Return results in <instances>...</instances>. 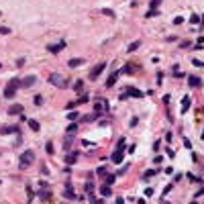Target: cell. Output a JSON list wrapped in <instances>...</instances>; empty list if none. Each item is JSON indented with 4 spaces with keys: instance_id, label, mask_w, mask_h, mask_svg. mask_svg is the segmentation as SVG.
I'll return each mask as SVG.
<instances>
[{
    "instance_id": "obj_1",
    "label": "cell",
    "mask_w": 204,
    "mask_h": 204,
    "mask_svg": "<svg viewBox=\"0 0 204 204\" xmlns=\"http://www.w3.org/2000/svg\"><path fill=\"white\" fill-rule=\"evenodd\" d=\"M18 86H21V80L18 78H14V80H10L6 84V88H4V96L6 98H12L14 94H16V90H18Z\"/></svg>"
},
{
    "instance_id": "obj_2",
    "label": "cell",
    "mask_w": 204,
    "mask_h": 204,
    "mask_svg": "<svg viewBox=\"0 0 204 204\" xmlns=\"http://www.w3.org/2000/svg\"><path fill=\"white\" fill-rule=\"evenodd\" d=\"M49 82H51L53 86H57V88H68V78L61 76V74H51V76H49Z\"/></svg>"
},
{
    "instance_id": "obj_3",
    "label": "cell",
    "mask_w": 204,
    "mask_h": 204,
    "mask_svg": "<svg viewBox=\"0 0 204 204\" xmlns=\"http://www.w3.org/2000/svg\"><path fill=\"white\" fill-rule=\"evenodd\" d=\"M35 163V153L33 151H25L23 155H21V167L25 169V167H31Z\"/></svg>"
},
{
    "instance_id": "obj_4",
    "label": "cell",
    "mask_w": 204,
    "mask_h": 204,
    "mask_svg": "<svg viewBox=\"0 0 204 204\" xmlns=\"http://www.w3.org/2000/svg\"><path fill=\"white\" fill-rule=\"evenodd\" d=\"M102 70H106V63H98V65H96V68L90 72V80H96V78L102 74Z\"/></svg>"
},
{
    "instance_id": "obj_5",
    "label": "cell",
    "mask_w": 204,
    "mask_h": 204,
    "mask_svg": "<svg viewBox=\"0 0 204 204\" xmlns=\"http://www.w3.org/2000/svg\"><path fill=\"white\" fill-rule=\"evenodd\" d=\"M35 82H37V78H35V76H25V78L21 80V86H23V88H31Z\"/></svg>"
},
{
    "instance_id": "obj_6",
    "label": "cell",
    "mask_w": 204,
    "mask_h": 204,
    "mask_svg": "<svg viewBox=\"0 0 204 204\" xmlns=\"http://www.w3.org/2000/svg\"><path fill=\"white\" fill-rule=\"evenodd\" d=\"M122 153H124V149L117 147V149H114V153H112V157H110V159H112V163H121V161H122Z\"/></svg>"
},
{
    "instance_id": "obj_7",
    "label": "cell",
    "mask_w": 204,
    "mask_h": 204,
    "mask_svg": "<svg viewBox=\"0 0 204 204\" xmlns=\"http://www.w3.org/2000/svg\"><path fill=\"white\" fill-rule=\"evenodd\" d=\"M6 133H21V129L18 127H10V124L0 127V135H6Z\"/></svg>"
},
{
    "instance_id": "obj_8",
    "label": "cell",
    "mask_w": 204,
    "mask_h": 204,
    "mask_svg": "<svg viewBox=\"0 0 204 204\" xmlns=\"http://www.w3.org/2000/svg\"><path fill=\"white\" fill-rule=\"evenodd\" d=\"M188 84H190L192 88H200V86H202V80H200L198 76H188Z\"/></svg>"
},
{
    "instance_id": "obj_9",
    "label": "cell",
    "mask_w": 204,
    "mask_h": 204,
    "mask_svg": "<svg viewBox=\"0 0 204 204\" xmlns=\"http://www.w3.org/2000/svg\"><path fill=\"white\" fill-rule=\"evenodd\" d=\"M190 104H192V98H190V96L186 94V96L182 98V114H184V112H186V110L190 108Z\"/></svg>"
},
{
    "instance_id": "obj_10",
    "label": "cell",
    "mask_w": 204,
    "mask_h": 204,
    "mask_svg": "<svg viewBox=\"0 0 204 204\" xmlns=\"http://www.w3.org/2000/svg\"><path fill=\"white\" fill-rule=\"evenodd\" d=\"M23 112V104H12L10 108H8V114L10 117H14V114H21Z\"/></svg>"
},
{
    "instance_id": "obj_11",
    "label": "cell",
    "mask_w": 204,
    "mask_h": 204,
    "mask_svg": "<svg viewBox=\"0 0 204 204\" xmlns=\"http://www.w3.org/2000/svg\"><path fill=\"white\" fill-rule=\"evenodd\" d=\"M27 124L31 127V131H35V133H39V129H41V124L35 119H27Z\"/></svg>"
},
{
    "instance_id": "obj_12",
    "label": "cell",
    "mask_w": 204,
    "mask_h": 204,
    "mask_svg": "<svg viewBox=\"0 0 204 204\" xmlns=\"http://www.w3.org/2000/svg\"><path fill=\"white\" fill-rule=\"evenodd\" d=\"M82 63H84V59H80V57H72V59L68 61V65H70V68H80Z\"/></svg>"
},
{
    "instance_id": "obj_13",
    "label": "cell",
    "mask_w": 204,
    "mask_h": 204,
    "mask_svg": "<svg viewBox=\"0 0 204 204\" xmlns=\"http://www.w3.org/2000/svg\"><path fill=\"white\" fill-rule=\"evenodd\" d=\"M63 45H65V43H63V41H61V43H57V45H49V47H47V49H49V51H51V53H59V51H61V49H63Z\"/></svg>"
},
{
    "instance_id": "obj_14",
    "label": "cell",
    "mask_w": 204,
    "mask_h": 204,
    "mask_svg": "<svg viewBox=\"0 0 204 204\" xmlns=\"http://www.w3.org/2000/svg\"><path fill=\"white\" fill-rule=\"evenodd\" d=\"M63 194H65V198H70V200H76V190H74L72 186H68Z\"/></svg>"
},
{
    "instance_id": "obj_15",
    "label": "cell",
    "mask_w": 204,
    "mask_h": 204,
    "mask_svg": "<svg viewBox=\"0 0 204 204\" xmlns=\"http://www.w3.org/2000/svg\"><path fill=\"white\" fill-rule=\"evenodd\" d=\"M119 74H121V72H112V74H110V78L106 80V86H108V88H110V86H114V82H117V78H119Z\"/></svg>"
},
{
    "instance_id": "obj_16",
    "label": "cell",
    "mask_w": 204,
    "mask_h": 204,
    "mask_svg": "<svg viewBox=\"0 0 204 204\" xmlns=\"http://www.w3.org/2000/svg\"><path fill=\"white\" fill-rule=\"evenodd\" d=\"M129 96H135V98H141L143 96V92L141 90H137V88H129V92H127Z\"/></svg>"
},
{
    "instance_id": "obj_17",
    "label": "cell",
    "mask_w": 204,
    "mask_h": 204,
    "mask_svg": "<svg viewBox=\"0 0 204 204\" xmlns=\"http://www.w3.org/2000/svg\"><path fill=\"white\" fill-rule=\"evenodd\" d=\"M139 47H141V41H133V43L129 45V49H127V51H129V53H133V51H137Z\"/></svg>"
},
{
    "instance_id": "obj_18",
    "label": "cell",
    "mask_w": 204,
    "mask_h": 204,
    "mask_svg": "<svg viewBox=\"0 0 204 204\" xmlns=\"http://www.w3.org/2000/svg\"><path fill=\"white\" fill-rule=\"evenodd\" d=\"M100 194H102V196H110V194H112V190H110V186H108V184H104V186L100 188Z\"/></svg>"
},
{
    "instance_id": "obj_19",
    "label": "cell",
    "mask_w": 204,
    "mask_h": 204,
    "mask_svg": "<svg viewBox=\"0 0 204 204\" xmlns=\"http://www.w3.org/2000/svg\"><path fill=\"white\" fill-rule=\"evenodd\" d=\"M186 178H188L190 182H196V184H202V180H200L198 176H194V173H186Z\"/></svg>"
},
{
    "instance_id": "obj_20",
    "label": "cell",
    "mask_w": 204,
    "mask_h": 204,
    "mask_svg": "<svg viewBox=\"0 0 204 204\" xmlns=\"http://www.w3.org/2000/svg\"><path fill=\"white\" fill-rule=\"evenodd\" d=\"M74 90H76V92H82V90H84V82L76 80V82H74Z\"/></svg>"
},
{
    "instance_id": "obj_21",
    "label": "cell",
    "mask_w": 204,
    "mask_h": 204,
    "mask_svg": "<svg viewBox=\"0 0 204 204\" xmlns=\"http://www.w3.org/2000/svg\"><path fill=\"white\" fill-rule=\"evenodd\" d=\"M39 198L41 200H49L51 198V192L49 190H43V192H39Z\"/></svg>"
},
{
    "instance_id": "obj_22",
    "label": "cell",
    "mask_w": 204,
    "mask_h": 204,
    "mask_svg": "<svg viewBox=\"0 0 204 204\" xmlns=\"http://www.w3.org/2000/svg\"><path fill=\"white\" fill-rule=\"evenodd\" d=\"M88 100H90V96H88V94H82V96L78 98V100H76V102H78V106H80V104H86Z\"/></svg>"
},
{
    "instance_id": "obj_23",
    "label": "cell",
    "mask_w": 204,
    "mask_h": 204,
    "mask_svg": "<svg viewBox=\"0 0 204 204\" xmlns=\"http://www.w3.org/2000/svg\"><path fill=\"white\" fill-rule=\"evenodd\" d=\"M96 117H98V112H94V114H86V117H84L82 121H84V122H92L94 119H96Z\"/></svg>"
},
{
    "instance_id": "obj_24",
    "label": "cell",
    "mask_w": 204,
    "mask_h": 204,
    "mask_svg": "<svg viewBox=\"0 0 204 204\" xmlns=\"http://www.w3.org/2000/svg\"><path fill=\"white\" fill-rule=\"evenodd\" d=\"M159 4H161V0H151V2H149V8H151V10H157Z\"/></svg>"
},
{
    "instance_id": "obj_25",
    "label": "cell",
    "mask_w": 204,
    "mask_h": 204,
    "mask_svg": "<svg viewBox=\"0 0 204 204\" xmlns=\"http://www.w3.org/2000/svg\"><path fill=\"white\" fill-rule=\"evenodd\" d=\"M76 159H78V153H70V155L65 157V161H68V163H74Z\"/></svg>"
},
{
    "instance_id": "obj_26",
    "label": "cell",
    "mask_w": 204,
    "mask_h": 204,
    "mask_svg": "<svg viewBox=\"0 0 204 204\" xmlns=\"http://www.w3.org/2000/svg\"><path fill=\"white\" fill-rule=\"evenodd\" d=\"M33 102H35L37 106H41V104H43V96H41V94H37V96L33 98Z\"/></svg>"
},
{
    "instance_id": "obj_27",
    "label": "cell",
    "mask_w": 204,
    "mask_h": 204,
    "mask_svg": "<svg viewBox=\"0 0 204 204\" xmlns=\"http://www.w3.org/2000/svg\"><path fill=\"white\" fill-rule=\"evenodd\" d=\"M190 23H192V25H198V23H200V16H198V14H192V16H190Z\"/></svg>"
},
{
    "instance_id": "obj_28",
    "label": "cell",
    "mask_w": 204,
    "mask_h": 204,
    "mask_svg": "<svg viewBox=\"0 0 204 204\" xmlns=\"http://www.w3.org/2000/svg\"><path fill=\"white\" fill-rule=\"evenodd\" d=\"M106 184H108V186L114 184V173H108V176H106Z\"/></svg>"
},
{
    "instance_id": "obj_29",
    "label": "cell",
    "mask_w": 204,
    "mask_h": 204,
    "mask_svg": "<svg viewBox=\"0 0 204 204\" xmlns=\"http://www.w3.org/2000/svg\"><path fill=\"white\" fill-rule=\"evenodd\" d=\"M86 192H88V194H92V192H94V184H92V182H88V184H86Z\"/></svg>"
},
{
    "instance_id": "obj_30",
    "label": "cell",
    "mask_w": 204,
    "mask_h": 204,
    "mask_svg": "<svg viewBox=\"0 0 204 204\" xmlns=\"http://www.w3.org/2000/svg\"><path fill=\"white\" fill-rule=\"evenodd\" d=\"M0 35H10V29L2 25V27H0Z\"/></svg>"
},
{
    "instance_id": "obj_31",
    "label": "cell",
    "mask_w": 204,
    "mask_h": 204,
    "mask_svg": "<svg viewBox=\"0 0 204 204\" xmlns=\"http://www.w3.org/2000/svg\"><path fill=\"white\" fill-rule=\"evenodd\" d=\"M192 63H194L196 68H204V61H202V59H192Z\"/></svg>"
},
{
    "instance_id": "obj_32",
    "label": "cell",
    "mask_w": 204,
    "mask_h": 204,
    "mask_svg": "<svg viewBox=\"0 0 204 204\" xmlns=\"http://www.w3.org/2000/svg\"><path fill=\"white\" fill-rule=\"evenodd\" d=\"M45 149H47V153H53V149H55V147H53V143H51V141H49V143H47V145H45Z\"/></svg>"
},
{
    "instance_id": "obj_33",
    "label": "cell",
    "mask_w": 204,
    "mask_h": 204,
    "mask_svg": "<svg viewBox=\"0 0 204 204\" xmlns=\"http://www.w3.org/2000/svg\"><path fill=\"white\" fill-rule=\"evenodd\" d=\"M96 173H98V176H106V167H104V165H100V167H98V171H96Z\"/></svg>"
},
{
    "instance_id": "obj_34",
    "label": "cell",
    "mask_w": 204,
    "mask_h": 204,
    "mask_svg": "<svg viewBox=\"0 0 204 204\" xmlns=\"http://www.w3.org/2000/svg\"><path fill=\"white\" fill-rule=\"evenodd\" d=\"M157 173V169H147L145 171V178H151V176H155Z\"/></svg>"
},
{
    "instance_id": "obj_35",
    "label": "cell",
    "mask_w": 204,
    "mask_h": 204,
    "mask_svg": "<svg viewBox=\"0 0 204 204\" xmlns=\"http://www.w3.org/2000/svg\"><path fill=\"white\" fill-rule=\"evenodd\" d=\"M90 202H94V204H102L104 200H102V198H94V196H90Z\"/></svg>"
},
{
    "instance_id": "obj_36",
    "label": "cell",
    "mask_w": 204,
    "mask_h": 204,
    "mask_svg": "<svg viewBox=\"0 0 204 204\" xmlns=\"http://www.w3.org/2000/svg\"><path fill=\"white\" fill-rule=\"evenodd\" d=\"M76 106H78V102H76V100H72V102H68V108H70V110H72V108H76Z\"/></svg>"
},
{
    "instance_id": "obj_37",
    "label": "cell",
    "mask_w": 204,
    "mask_h": 204,
    "mask_svg": "<svg viewBox=\"0 0 204 204\" xmlns=\"http://www.w3.org/2000/svg\"><path fill=\"white\" fill-rule=\"evenodd\" d=\"M76 129H78V127H76V122H72V124H70V127H68V133H74V131H76Z\"/></svg>"
},
{
    "instance_id": "obj_38",
    "label": "cell",
    "mask_w": 204,
    "mask_h": 204,
    "mask_svg": "<svg viewBox=\"0 0 204 204\" xmlns=\"http://www.w3.org/2000/svg\"><path fill=\"white\" fill-rule=\"evenodd\" d=\"M173 23H176V25H182V23H184V18H182V16H176V18H173Z\"/></svg>"
},
{
    "instance_id": "obj_39",
    "label": "cell",
    "mask_w": 204,
    "mask_h": 204,
    "mask_svg": "<svg viewBox=\"0 0 204 204\" xmlns=\"http://www.w3.org/2000/svg\"><path fill=\"white\" fill-rule=\"evenodd\" d=\"M173 139V133H165V141H171Z\"/></svg>"
},
{
    "instance_id": "obj_40",
    "label": "cell",
    "mask_w": 204,
    "mask_h": 204,
    "mask_svg": "<svg viewBox=\"0 0 204 204\" xmlns=\"http://www.w3.org/2000/svg\"><path fill=\"white\" fill-rule=\"evenodd\" d=\"M184 145H186L188 149H192V143H190V139H184Z\"/></svg>"
},
{
    "instance_id": "obj_41",
    "label": "cell",
    "mask_w": 204,
    "mask_h": 204,
    "mask_svg": "<svg viewBox=\"0 0 204 204\" xmlns=\"http://www.w3.org/2000/svg\"><path fill=\"white\" fill-rule=\"evenodd\" d=\"M145 196H153V188H147L145 190Z\"/></svg>"
},
{
    "instance_id": "obj_42",
    "label": "cell",
    "mask_w": 204,
    "mask_h": 204,
    "mask_svg": "<svg viewBox=\"0 0 204 204\" xmlns=\"http://www.w3.org/2000/svg\"><path fill=\"white\" fill-rule=\"evenodd\" d=\"M137 122H139V119H137V117H133V119H131V127H135Z\"/></svg>"
},
{
    "instance_id": "obj_43",
    "label": "cell",
    "mask_w": 204,
    "mask_h": 204,
    "mask_svg": "<svg viewBox=\"0 0 204 204\" xmlns=\"http://www.w3.org/2000/svg\"><path fill=\"white\" fill-rule=\"evenodd\" d=\"M114 204H124V198H122V196H121V198H117V202H114Z\"/></svg>"
},
{
    "instance_id": "obj_44",
    "label": "cell",
    "mask_w": 204,
    "mask_h": 204,
    "mask_svg": "<svg viewBox=\"0 0 204 204\" xmlns=\"http://www.w3.org/2000/svg\"><path fill=\"white\" fill-rule=\"evenodd\" d=\"M200 23H202V25H204V14H202V16H200Z\"/></svg>"
},
{
    "instance_id": "obj_45",
    "label": "cell",
    "mask_w": 204,
    "mask_h": 204,
    "mask_svg": "<svg viewBox=\"0 0 204 204\" xmlns=\"http://www.w3.org/2000/svg\"><path fill=\"white\" fill-rule=\"evenodd\" d=\"M190 204H198V202H196V200H192V202H190Z\"/></svg>"
},
{
    "instance_id": "obj_46",
    "label": "cell",
    "mask_w": 204,
    "mask_h": 204,
    "mask_svg": "<svg viewBox=\"0 0 204 204\" xmlns=\"http://www.w3.org/2000/svg\"><path fill=\"white\" fill-rule=\"evenodd\" d=\"M161 204H167V202H165V200H161Z\"/></svg>"
}]
</instances>
